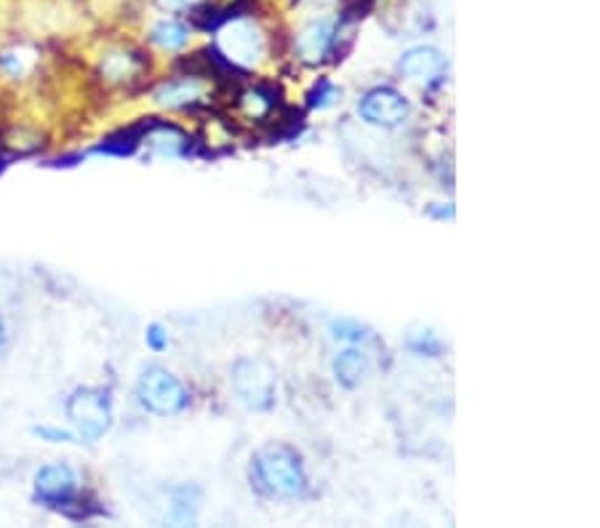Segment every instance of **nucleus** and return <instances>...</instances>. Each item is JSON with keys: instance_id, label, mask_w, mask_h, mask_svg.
<instances>
[{"instance_id": "nucleus-12", "label": "nucleus", "mask_w": 600, "mask_h": 528, "mask_svg": "<svg viewBox=\"0 0 600 528\" xmlns=\"http://www.w3.org/2000/svg\"><path fill=\"white\" fill-rule=\"evenodd\" d=\"M152 41L164 51H179L187 46V41H190V30L179 22H160L155 24Z\"/></svg>"}, {"instance_id": "nucleus-21", "label": "nucleus", "mask_w": 600, "mask_h": 528, "mask_svg": "<svg viewBox=\"0 0 600 528\" xmlns=\"http://www.w3.org/2000/svg\"><path fill=\"white\" fill-rule=\"evenodd\" d=\"M0 350H3V324H0Z\"/></svg>"}, {"instance_id": "nucleus-14", "label": "nucleus", "mask_w": 600, "mask_h": 528, "mask_svg": "<svg viewBox=\"0 0 600 528\" xmlns=\"http://www.w3.org/2000/svg\"><path fill=\"white\" fill-rule=\"evenodd\" d=\"M409 347L417 352V356H430V358H438V356H441V350H443L441 339H438L432 331L414 334V337L409 339Z\"/></svg>"}, {"instance_id": "nucleus-13", "label": "nucleus", "mask_w": 600, "mask_h": 528, "mask_svg": "<svg viewBox=\"0 0 600 528\" xmlns=\"http://www.w3.org/2000/svg\"><path fill=\"white\" fill-rule=\"evenodd\" d=\"M331 337L339 339V342L364 345V342H369L371 334L366 331L360 324H355V320H337V324H331Z\"/></svg>"}, {"instance_id": "nucleus-18", "label": "nucleus", "mask_w": 600, "mask_h": 528, "mask_svg": "<svg viewBox=\"0 0 600 528\" xmlns=\"http://www.w3.org/2000/svg\"><path fill=\"white\" fill-rule=\"evenodd\" d=\"M35 435L43 437V441L49 443H73L75 435L67 433V430H60V427H35Z\"/></svg>"}, {"instance_id": "nucleus-7", "label": "nucleus", "mask_w": 600, "mask_h": 528, "mask_svg": "<svg viewBox=\"0 0 600 528\" xmlns=\"http://www.w3.org/2000/svg\"><path fill=\"white\" fill-rule=\"evenodd\" d=\"M77 492V475L67 465H49L38 469L35 494L46 505H70Z\"/></svg>"}, {"instance_id": "nucleus-17", "label": "nucleus", "mask_w": 600, "mask_h": 528, "mask_svg": "<svg viewBox=\"0 0 600 528\" xmlns=\"http://www.w3.org/2000/svg\"><path fill=\"white\" fill-rule=\"evenodd\" d=\"M105 73L109 75V78H115V81L126 78V75L131 73V56H124V54L109 56V60L105 62Z\"/></svg>"}, {"instance_id": "nucleus-16", "label": "nucleus", "mask_w": 600, "mask_h": 528, "mask_svg": "<svg viewBox=\"0 0 600 528\" xmlns=\"http://www.w3.org/2000/svg\"><path fill=\"white\" fill-rule=\"evenodd\" d=\"M145 342L150 350L164 352V350H169V334H166V328L160 324H152V326H147Z\"/></svg>"}, {"instance_id": "nucleus-20", "label": "nucleus", "mask_w": 600, "mask_h": 528, "mask_svg": "<svg viewBox=\"0 0 600 528\" xmlns=\"http://www.w3.org/2000/svg\"><path fill=\"white\" fill-rule=\"evenodd\" d=\"M200 3V0H158L160 9L166 11H182V9H192V6Z\"/></svg>"}, {"instance_id": "nucleus-9", "label": "nucleus", "mask_w": 600, "mask_h": 528, "mask_svg": "<svg viewBox=\"0 0 600 528\" xmlns=\"http://www.w3.org/2000/svg\"><path fill=\"white\" fill-rule=\"evenodd\" d=\"M369 373H371V360L364 350H355V347H350V350L339 352V356L334 358V377H337V382L341 384V388H347V390L360 388V384L369 379Z\"/></svg>"}, {"instance_id": "nucleus-19", "label": "nucleus", "mask_w": 600, "mask_h": 528, "mask_svg": "<svg viewBox=\"0 0 600 528\" xmlns=\"http://www.w3.org/2000/svg\"><path fill=\"white\" fill-rule=\"evenodd\" d=\"M3 70H6V73H11V75H22L24 70H28V60H24L19 51H14V54H6Z\"/></svg>"}, {"instance_id": "nucleus-3", "label": "nucleus", "mask_w": 600, "mask_h": 528, "mask_svg": "<svg viewBox=\"0 0 600 528\" xmlns=\"http://www.w3.org/2000/svg\"><path fill=\"white\" fill-rule=\"evenodd\" d=\"M67 416L77 427V435L86 443L99 441L113 424V405H109L107 392L83 388L75 390L67 401Z\"/></svg>"}, {"instance_id": "nucleus-5", "label": "nucleus", "mask_w": 600, "mask_h": 528, "mask_svg": "<svg viewBox=\"0 0 600 528\" xmlns=\"http://www.w3.org/2000/svg\"><path fill=\"white\" fill-rule=\"evenodd\" d=\"M232 384L243 403L256 411H267L275 403V369L262 358L238 360L232 369Z\"/></svg>"}, {"instance_id": "nucleus-4", "label": "nucleus", "mask_w": 600, "mask_h": 528, "mask_svg": "<svg viewBox=\"0 0 600 528\" xmlns=\"http://www.w3.org/2000/svg\"><path fill=\"white\" fill-rule=\"evenodd\" d=\"M217 46L232 67H254L264 56V35L249 19H230L219 30Z\"/></svg>"}, {"instance_id": "nucleus-8", "label": "nucleus", "mask_w": 600, "mask_h": 528, "mask_svg": "<svg viewBox=\"0 0 600 528\" xmlns=\"http://www.w3.org/2000/svg\"><path fill=\"white\" fill-rule=\"evenodd\" d=\"M443 67H446L443 54L438 49H430V46H417V49L406 51L398 62L400 75H406L409 81H424V83L435 81L438 75L443 73Z\"/></svg>"}, {"instance_id": "nucleus-11", "label": "nucleus", "mask_w": 600, "mask_h": 528, "mask_svg": "<svg viewBox=\"0 0 600 528\" xmlns=\"http://www.w3.org/2000/svg\"><path fill=\"white\" fill-rule=\"evenodd\" d=\"M203 96V86H200L198 81H173V83H166L164 88H160L158 94H155V102L164 107H182V105H190V102H196Z\"/></svg>"}, {"instance_id": "nucleus-1", "label": "nucleus", "mask_w": 600, "mask_h": 528, "mask_svg": "<svg viewBox=\"0 0 600 528\" xmlns=\"http://www.w3.org/2000/svg\"><path fill=\"white\" fill-rule=\"evenodd\" d=\"M254 478L270 497L294 499L307 488V475L299 454L286 446H270L254 456Z\"/></svg>"}, {"instance_id": "nucleus-2", "label": "nucleus", "mask_w": 600, "mask_h": 528, "mask_svg": "<svg viewBox=\"0 0 600 528\" xmlns=\"http://www.w3.org/2000/svg\"><path fill=\"white\" fill-rule=\"evenodd\" d=\"M139 403L155 416H173L187 409L190 398L177 377L160 366H147L137 382Z\"/></svg>"}, {"instance_id": "nucleus-6", "label": "nucleus", "mask_w": 600, "mask_h": 528, "mask_svg": "<svg viewBox=\"0 0 600 528\" xmlns=\"http://www.w3.org/2000/svg\"><path fill=\"white\" fill-rule=\"evenodd\" d=\"M358 113L366 124L392 128L409 118V102H406V96L396 92V88L379 86L371 88V92L360 99Z\"/></svg>"}, {"instance_id": "nucleus-10", "label": "nucleus", "mask_w": 600, "mask_h": 528, "mask_svg": "<svg viewBox=\"0 0 600 528\" xmlns=\"http://www.w3.org/2000/svg\"><path fill=\"white\" fill-rule=\"evenodd\" d=\"M334 32H337V24L331 19H320V22H313L309 28L299 35V54L305 56L307 62H320L328 54L334 43Z\"/></svg>"}, {"instance_id": "nucleus-15", "label": "nucleus", "mask_w": 600, "mask_h": 528, "mask_svg": "<svg viewBox=\"0 0 600 528\" xmlns=\"http://www.w3.org/2000/svg\"><path fill=\"white\" fill-rule=\"evenodd\" d=\"M337 86H334L331 81H318L315 83V88L313 92L307 94V99H309V107H318V109H326L328 105H331L334 99H337Z\"/></svg>"}]
</instances>
